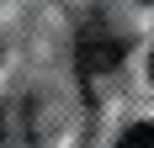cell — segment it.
Segmentation results:
<instances>
[{
    "mask_svg": "<svg viewBox=\"0 0 154 148\" xmlns=\"http://www.w3.org/2000/svg\"><path fill=\"white\" fill-rule=\"evenodd\" d=\"M75 64H80V74H85V79L112 74L117 64H122V43H117V37H101V32H85V37H80V48H75Z\"/></svg>",
    "mask_w": 154,
    "mask_h": 148,
    "instance_id": "cell-1",
    "label": "cell"
},
{
    "mask_svg": "<svg viewBox=\"0 0 154 148\" xmlns=\"http://www.w3.org/2000/svg\"><path fill=\"white\" fill-rule=\"evenodd\" d=\"M112 148H154V122H133Z\"/></svg>",
    "mask_w": 154,
    "mask_h": 148,
    "instance_id": "cell-2",
    "label": "cell"
},
{
    "mask_svg": "<svg viewBox=\"0 0 154 148\" xmlns=\"http://www.w3.org/2000/svg\"><path fill=\"white\" fill-rule=\"evenodd\" d=\"M149 74H154V58H149Z\"/></svg>",
    "mask_w": 154,
    "mask_h": 148,
    "instance_id": "cell-3",
    "label": "cell"
}]
</instances>
